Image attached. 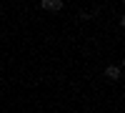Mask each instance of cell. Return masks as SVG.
Returning a JSON list of instances; mask_svg holds the SVG:
<instances>
[{
  "label": "cell",
  "instance_id": "6da1fadb",
  "mask_svg": "<svg viewBox=\"0 0 125 113\" xmlns=\"http://www.w3.org/2000/svg\"><path fill=\"white\" fill-rule=\"evenodd\" d=\"M40 8H43V10H53V13H58V10H62V0H43V3H40Z\"/></svg>",
  "mask_w": 125,
  "mask_h": 113
},
{
  "label": "cell",
  "instance_id": "7a4b0ae2",
  "mask_svg": "<svg viewBox=\"0 0 125 113\" xmlns=\"http://www.w3.org/2000/svg\"><path fill=\"white\" fill-rule=\"evenodd\" d=\"M105 75H108L110 80H120V68H118V65H108V68H105Z\"/></svg>",
  "mask_w": 125,
  "mask_h": 113
}]
</instances>
